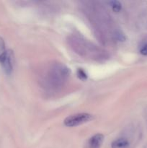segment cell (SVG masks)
<instances>
[{
	"label": "cell",
	"mask_w": 147,
	"mask_h": 148,
	"mask_svg": "<svg viewBox=\"0 0 147 148\" xmlns=\"http://www.w3.org/2000/svg\"><path fill=\"white\" fill-rule=\"evenodd\" d=\"M70 75V70L63 64H54L50 66L47 75V82L51 88L61 86Z\"/></svg>",
	"instance_id": "obj_1"
},
{
	"label": "cell",
	"mask_w": 147,
	"mask_h": 148,
	"mask_svg": "<svg viewBox=\"0 0 147 148\" xmlns=\"http://www.w3.org/2000/svg\"><path fill=\"white\" fill-rule=\"evenodd\" d=\"M94 119L93 116L86 113H82V114H76L67 117L64 120L65 126L69 127H76L81 125L84 123L89 122Z\"/></svg>",
	"instance_id": "obj_2"
},
{
	"label": "cell",
	"mask_w": 147,
	"mask_h": 148,
	"mask_svg": "<svg viewBox=\"0 0 147 148\" xmlns=\"http://www.w3.org/2000/svg\"><path fill=\"white\" fill-rule=\"evenodd\" d=\"M3 69L7 74H11L13 69V53L11 51H7L5 54L0 59Z\"/></svg>",
	"instance_id": "obj_3"
},
{
	"label": "cell",
	"mask_w": 147,
	"mask_h": 148,
	"mask_svg": "<svg viewBox=\"0 0 147 148\" xmlns=\"http://www.w3.org/2000/svg\"><path fill=\"white\" fill-rule=\"evenodd\" d=\"M103 141L104 136L102 134H95L86 141L84 148H100Z\"/></svg>",
	"instance_id": "obj_4"
},
{
	"label": "cell",
	"mask_w": 147,
	"mask_h": 148,
	"mask_svg": "<svg viewBox=\"0 0 147 148\" xmlns=\"http://www.w3.org/2000/svg\"><path fill=\"white\" fill-rule=\"evenodd\" d=\"M130 143L127 139L120 137L112 142L111 145L112 148H129Z\"/></svg>",
	"instance_id": "obj_5"
},
{
	"label": "cell",
	"mask_w": 147,
	"mask_h": 148,
	"mask_svg": "<svg viewBox=\"0 0 147 148\" xmlns=\"http://www.w3.org/2000/svg\"><path fill=\"white\" fill-rule=\"evenodd\" d=\"M109 4L110 5L112 10H113L114 12H118L120 11L122 6H121V4L120 1H109Z\"/></svg>",
	"instance_id": "obj_6"
},
{
	"label": "cell",
	"mask_w": 147,
	"mask_h": 148,
	"mask_svg": "<svg viewBox=\"0 0 147 148\" xmlns=\"http://www.w3.org/2000/svg\"><path fill=\"white\" fill-rule=\"evenodd\" d=\"M6 51L5 50V44H4V41L1 37H0V59L4 56L5 54Z\"/></svg>",
	"instance_id": "obj_7"
},
{
	"label": "cell",
	"mask_w": 147,
	"mask_h": 148,
	"mask_svg": "<svg viewBox=\"0 0 147 148\" xmlns=\"http://www.w3.org/2000/svg\"><path fill=\"white\" fill-rule=\"evenodd\" d=\"M140 53L143 55L147 56V43L143 45L140 49Z\"/></svg>",
	"instance_id": "obj_8"
},
{
	"label": "cell",
	"mask_w": 147,
	"mask_h": 148,
	"mask_svg": "<svg viewBox=\"0 0 147 148\" xmlns=\"http://www.w3.org/2000/svg\"><path fill=\"white\" fill-rule=\"evenodd\" d=\"M78 75H79V77H80L81 79H85L86 78V75L84 72V71H83L82 69H79L78 70Z\"/></svg>",
	"instance_id": "obj_9"
}]
</instances>
